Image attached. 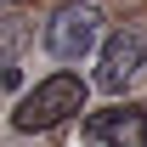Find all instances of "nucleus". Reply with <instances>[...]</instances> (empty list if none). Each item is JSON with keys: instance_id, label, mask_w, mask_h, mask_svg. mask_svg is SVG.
<instances>
[{"instance_id": "obj_1", "label": "nucleus", "mask_w": 147, "mask_h": 147, "mask_svg": "<svg viewBox=\"0 0 147 147\" xmlns=\"http://www.w3.org/2000/svg\"><path fill=\"white\" fill-rule=\"evenodd\" d=\"M85 79L79 74H45L34 91H23V102L11 108V125L23 130V136H34V130H57L62 119H74V113H85Z\"/></svg>"}, {"instance_id": "obj_2", "label": "nucleus", "mask_w": 147, "mask_h": 147, "mask_svg": "<svg viewBox=\"0 0 147 147\" xmlns=\"http://www.w3.org/2000/svg\"><path fill=\"white\" fill-rule=\"evenodd\" d=\"M96 40H102V11H96L91 0H68V6H57L51 23H45V51H51L57 62L91 57Z\"/></svg>"}, {"instance_id": "obj_3", "label": "nucleus", "mask_w": 147, "mask_h": 147, "mask_svg": "<svg viewBox=\"0 0 147 147\" xmlns=\"http://www.w3.org/2000/svg\"><path fill=\"white\" fill-rule=\"evenodd\" d=\"M142 62H147V40L136 28H119V34L96 40V85L102 91H125L142 74Z\"/></svg>"}, {"instance_id": "obj_4", "label": "nucleus", "mask_w": 147, "mask_h": 147, "mask_svg": "<svg viewBox=\"0 0 147 147\" xmlns=\"http://www.w3.org/2000/svg\"><path fill=\"white\" fill-rule=\"evenodd\" d=\"M96 147H147V113L142 108H108L91 119Z\"/></svg>"}, {"instance_id": "obj_5", "label": "nucleus", "mask_w": 147, "mask_h": 147, "mask_svg": "<svg viewBox=\"0 0 147 147\" xmlns=\"http://www.w3.org/2000/svg\"><path fill=\"white\" fill-rule=\"evenodd\" d=\"M11 79H17V45L0 40V85H11Z\"/></svg>"}, {"instance_id": "obj_6", "label": "nucleus", "mask_w": 147, "mask_h": 147, "mask_svg": "<svg viewBox=\"0 0 147 147\" xmlns=\"http://www.w3.org/2000/svg\"><path fill=\"white\" fill-rule=\"evenodd\" d=\"M0 6H11V0H0Z\"/></svg>"}]
</instances>
